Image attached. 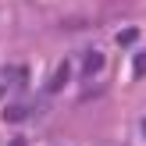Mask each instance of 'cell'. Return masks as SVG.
I'll use <instances>...</instances> for the list:
<instances>
[{"label":"cell","instance_id":"6da1fadb","mask_svg":"<svg viewBox=\"0 0 146 146\" xmlns=\"http://www.w3.org/2000/svg\"><path fill=\"white\" fill-rule=\"evenodd\" d=\"M82 71H86V75H96V71H104V54H100V50H86Z\"/></svg>","mask_w":146,"mask_h":146},{"label":"cell","instance_id":"7a4b0ae2","mask_svg":"<svg viewBox=\"0 0 146 146\" xmlns=\"http://www.w3.org/2000/svg\"><path fill=\"white\" fill-rule=\"evenodd\" d=\"M68 75H71V68H68V64H61V68H57V75L50 78V93H57V89H61V86H64V78H68Z\"/></svg>","mask_w":146,"mask_h":146},{"label":"cell","instance_id":"3957f363","mask_svg":"<svg viewBox=\"0 0 146 146\" xmlns=\"http://www.w3.org/2000/svg\"><path fill=\"white\" fill-rule=\"evenodd\" d=\"M132 39H135V29H128V32H121V36H118L121 46H125V43H132Z\"/></svg>","mask_w":146,"mask_h":146},{"label":"cell","instance_id":"277c9868","mask_svg":"<svg viewBox=\"0 0 146 146\" xmlns=\"http://www.w3.org/2000/svg\"><path fill=\"white\" fill-rule=\"evenodd\" d=\"M135 75H146V54H139V61H135Z\"/></svg>","mask_w":146,"mask_h":146}]
</instances>
